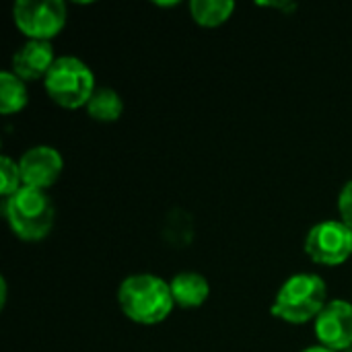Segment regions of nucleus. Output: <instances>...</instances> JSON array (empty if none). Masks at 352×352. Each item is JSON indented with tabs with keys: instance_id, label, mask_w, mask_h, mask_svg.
Masks as SVG:
<instances>
[{
	"instance_id": "f257e3e1",
	"label": "nucleus",
	"mask_w": 352,
	"mask_h": 352,
	"mask_svg": "<svg viewBox=\"0 0 352 352\" xmlns=\"http://www.w3.org/2000/svg\"><path fill=\"white\" fill-rule=\"evenodd\" d=\"M118 303L126 318L146 326L163 322L175 305L171 287L155 274H132L124 278L118 289Z\"/></svg>"
},
{
	"instance_id": "f03ea898",
	"label": "nucleus",
	"mask_w": 352,
	"mask_h": 352,
	"mask_svg": "<svg viewBox=\"0 0 352 352\" xmlns=\"http://www.w3.org/2000/svg\"><path fill=\"white\" fill-rule=\"evenodd\" d=\"M2 210L12 233L27 241L43 239L54 227L56 208L45 190L23 186L12 196L4 198Z\"/></svg>"
},
{
	"instance_id": "7ed1b4c3",
	"label": "nucleus",
	"mask_w": 352,
	"mask_h": 352,
	"mask_svg": "<svg viewBox=\"0 0 352 352\" xmlns=\"http://www.w3.org/2000/svg\"><path fill=\"white\" fill-rule=\"evenodd\" d=\"M326 283L318 274L301 272L291 276L272 303V314L291 324H305L322 314L328 305Z\"/></svg>"
},
{
	"instance_id": "20e7f679",
	"label": "nucleus",
	"mask_w": 352,
	"mask_h": 352,
	"mask_svg": "<svg viewBox=\"0 0 352 352\" xmlns=\"http://www.w3.org/2000/svg\"><path fill=\"white\" fill-rule=\"evenodd\" d=\"M47 95L62 107L76 109L87 105L95 87L91 68L76 56H60L43 78Z\"/></svg>"
},
{
	"instance_id": "39448f33",
	"label": "nucleus",
	"mask_w": 352,
	"mask_h": 352,
	"mask_svg": "<svg viewBox=\"0 0 352 352\" xmlns=\"http://www.w3.org/2000/svg\"><path fill=\"white\" fill-rule=\"evenodd\" d=\"M66 14L62 0H16L12 6L14 23L29 39L50 41L64 27Z\"/></svg>"
},
{
	"instance_id": "423d86ee",
	"label": "nucleus",
	"mask_w": 352,
	"mask_h": 352,
	"mask_svg": "<svg viewBox=\"0 0 352 352\" xmlns=\"http://www.w3.org/2000/svg\"><path fill=\"white\" fill-rule=\"evenodd\" d=\"M307 256L326 266H338L352 254V229L342 221H322L305 237Z\"/></svg>"
},
{
	"instance_id": "0eeeda50",
	"label": "nucleus",
	"mask_w": 352,
	"mask_h": 352,
	"mask_svg": "<svg viewBox=\"0 0 352 352\" xmlns=\"http://www.w3.org/2000/svg\"><path fill=\"white\" fill-rule=\"evenodd\" d=\"M316 334L322 346L330 351H346L352 346V303L334 299L316 318Z\"/></svg>"
},
{
	"instance_id": "6e6552de",
	"label": "nucleus",
	"mask_w": 352,
	"mask_h": 352,
	"mask_svg": "<svg viewBox=\"0 0 352 352\" xmlns=\"http://www.w3.org/2000/svg\"><path fill=\"white\" fill-rule=\"evenodd\" d=\"M62 165H64L62 155L54 146L39 144V146L25 151L23 157L19 159L23 186L37 188V190L50 188L60 177Z\"/></svg>"
},
{
	"instance_id": "1a4fd4ad",
	"label": "nucleus",
	"mask_w": 352,
	"mask_h": 352,
	"mask_svg": "<svg viewBox=\"0 0 352 352\" xmlns=\"http://www.w3.org/2000/svg\"><path fill=\"white\" fill-rule=\"evenodd\" d=\"M54 47L45 39H29L23 43L12 56V72L23 80L45 78L50 68L54 66Z\"/></svg>"
},
{
	"instance_id": "9d476101",
	"label": "nucleus",
	"mask_w": 352,
	"mask_h": 352,
	"mask_svg": "<svg viewBox=\"0 0 352 352\" xmlns=\"http://www.w3.org/2000/svg\"><path fill=\"white\" fill-rule=\"evenodd\" d=\"M169 287H171V295H173L175 305L186 307V309L202 305L208 299V295H210L208 280L202 274H198V272L175 274L173 280L169 283Z\"/></svg>"
},
{
	"instance_id": "9b49d317",
	"label": "nucleus",
	"mask_w": 352,
	"mask_h": 352,
	"mask_svg": "<svg viewBox=\"0 0 352 352\" xmlns=\"http://www.w3.org/2000/svg\"><path fill=\"white\" fill-rule=\"evenodd\" d=\"M87 111L93 120L116 122L124 111V101L120 93L111 87H97L87 101Z\"/></svg>"
},
{
	"instance_id": "f8f14e48",
	"label": "nucleus",
	"mask_w": 352,
	"mask_h": 352,
	"mask_svg": "<svg viewBox=\"0 0 352 352\" xmlns=\"http://www.w3.org/2000/svg\"><path fill=\"white\" fill-rule=\"evenodd\" d=\"M27 105V87L21 76L12 70H4L0 74V111L4 116L21 111Z\"/></svg>"
},
{
	"instance_id": "ddd939ff",
	"label": "nucleus",
	"mask_w": 352,
	"mask_h": 352,
	"mask_svg": "<svg viewBox=\"0 0 352 352\" xmlns=\"http://www.w3.org/2000/svg\"><path fill=\"white\" fill-rule=\"evenodd\" d=\"M235 10L233 0H192L190 12L196 23L204 27H217L225 23Z\"/></svg>"
},
{
	"instance_id": "4468645a",
	"label": "nucleus",
	"mask_w": 352,
	"mask_h": 352,
	"mask_svg": "<svg viewBox=\"0 0 352 352\" xmlns=\"http://www.w3.org/2000/svg\"><path fill=\"white\" fill-rule=\"evenodd\" d=\"M19 188H23L21 167L10 157H0V194L4 198L12 196Z\"/></svg>"
},
{
	"instance_id": "2eb2a0df",
	"label": "nucleus",
	"mask_w": 352,
	"mask_h": 352,
	"mask_svg": "<svg viewBox=\"0 0 352 352\" xmlns=\"http://www.w3.org/2000/svg\"><path fill=\"white\" fill-rule=\"evenodd\" d=\"M338 210L342 217V223L352 229V179L342 188L340 198H338Z\"/></svg>"
},
{
	"instance_id": "dca6fc26",
	"label": "nucleus",
	"mask_w": 352,
	"mask_h": 352,
	"mask_svg": "<svg viewBox=\"0 0 352 352\" xmlns=\"http://www.w3.org/2000/svg\"><path fill=\"white\" fill-rule=\"evenodd\" d=\"M301 352H334V351H330V349H326V346H307L305 351H301Z\"/></svg>"
},
{
	"instance_id": "f3484780",
	"label": "nucleus",
	"mask_w": 352,
	"mask_h": 352,
	"mask_svg": "<svg viewBox=\"0 0 352 352\" xmlns=\"http://www.w3.org/2000/svg\"><path fill=\"white\" fill-rule=\"evenodd\" d=\"M344 352H352V346H351V349H346V351H344Z\"/></svg>"
}]
</instances>
